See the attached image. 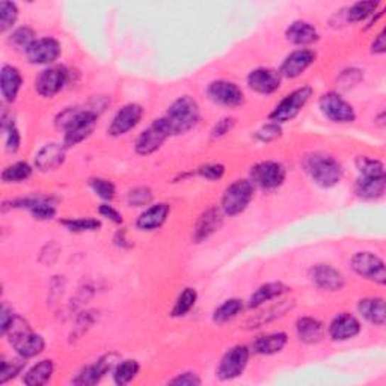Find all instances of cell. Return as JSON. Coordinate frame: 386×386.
<instances>
[{"instance_id":"cell-52","label":"cell","mask_w":386,"mask_h":386,"mask_svg":"<svg viewBox=\"0 0 386 386\" xmlns=\"http://www.w3.org/2000/svg\"><path fill=\"white\" fill-rule=\"evenodd\" d=\"M371 52L374 55H383L386 52V36H385V32H380L376 40H374L373 45H371Z\"/></svg>"},{"instance_id":"cell-28","label":"cell","mask_w":386,"mask_h":386,"mask_svg":"<svg viewBox=\"0 0 386 386\" xmlns=\"http://www.w3.org/2000/svg\"><path fill=\"white\" fill-rule=\"evenodd\" d=\"M358 311L362 317L376 326H383L386 320L385 300L382 297H367L359 300Z\"/></svg>"},{"instance_id":"cell-1","label":"cell","mask_w":386,"mask_h":386,"mask_svg":"<svg viewBox=\"0 0 386 386\" xmlns=\"http://www.w3.org/2000/svg\"><path fill=\"white\" fill-rule=\"evenodd\" d=\"M356 166L359 178L356 181V195L362 199H379L386 187L385 166L382 162L370 157H358Z\"/></svg>"},{"instance_id":"cell-50","label":"cell","mask_w":386,"mask_h":386,"mask_svg":"<svg viewBox=\"0 0 386 386\" xmlns=\"http://www.w3.org/2000/svg\"><path fill=\"white\" fill-rule=\"evenodd\" d=\"M14 312H12L8 307H2V311H0V331H2L4 335H6L8 329H9V326L11 323L14 321Z\"/></svg>"},{"instance_id":"cell-42","label":"cell","mask_w":386,"mask_h":386,"mask_svg":"<svg viewBox=\"0 0 386 386\" xmlns=\"http://www.w3.org/2000/svg\"><path fill=\"white\" fill-rule=\"evenodd\" d=\"M18 17L17 5L12 2H0V29L2 32H6L14 26Z\"/></svg>"},{"instance_id":"cell-5","label":"cell","mask_w":386,"mask_h":386,"mask_svg":"<svg viewBox=\"0 0 386 386\" xmlns=\"http://www.w3.org/2000/svg\"><path fill=\"white\" fill-rule=\"evenodd\" d=\"M305 167L314 183L321 187H333L343 178V167L332 155L314 153L305 160Z\"/></svg>"},{"instance_id":"cell-4","label":"cell","mask_w":386,"mask_h":386,"mask_svg":"<svg viewBox=\"0 0 386 386\" xmlns=\"http://www.w3.org/2000/svg\"><path fill=\"white\" fill-rule=\"evenodd\" d=\"M9 343L16 348V352L24 359L35 358L44 352L45 341L41 335H36L31 331L29 324L21 317H14L8 329Z\"/></svg>"},{"instance_id":"cell-38","label":"cell","mask_w":386,"mask_h":386,"mask_svg":"<svg viewBox=\"0 0 386 386\" xmlns=\"http://www.w3.org/2000/svg\"><path fill=\"white\" fill-rule=\"evenodd\" d=\"M377 6H379V2H373V0H370V2H358L353 6L348 8L347 20L352 21V23L365 20L370 16H373L374 12H376Z\"/></svg>"},{"instance_id":"cell-18","label":"cell","mask_w":386,"mask_h":386,"mask_svg":"<svg viewBox=\"0 0 386 386\" xmlns=\"http://www.w3.org/2000/svg\"><path fill=\"white\" fill-rule=\"evenodd\" d=\"M311 281L326 292H340L346 281L340 270L329 264H317L311 269Z\"/></svg>"},{"instance_id":"cell-45","label":"cell","mask_w":386,"mask_h":386,"mask_svg":"<svg viewBox=\"0 0 386 386\" xmlns=\"http://www.w3.org/2000/svg\"><path fill=\"white\" fill-rule=\"evenodd\" d=\"M35 41V33L32 29L29 28H20L16 32H12L9 43L17 47V48H24V50H28L29 45Z\"/></svg>"},{"instance_id":"cell-14","label":"cell","mask_w":386,"mask_h":386,"mask_svg":"<svg viewBox=\"0 0 386 386\" xmlns=\"http://www.w3.org/2000/svg\"><path fill=\"white\" fill-rule=\"evenodd\" d=\"M142 115H143V109L136 103L123 106L114 116L111 126H109V130H107L109 135L114 138L127 135L130 130H133L139 124Z\"/></svg>"},{"instance_id":"cell-12","label":"cell","mask_w":386,"mask_h":386,"mask_svg":"<svg viewBox=\"0 0 386 386\" xmlns=\"http://www.w3.org/2000/svg\"><path fill=\"white\" fill-rule=\"evenodd\" d=\"M285 167L277 162H261L252 167L250 180L252 184L263 189H277L285 181Z\"/></svg>"},{"instance_id":"cell-21","label":"cell","mask_w":386,"mask_h":386,"mask_svg":"<svg viewBox=\"0 0 386 386\" xmlns=\"http://www.w3.org/2000/svg\"><path fill=\"white\" fill-rule=\"evenodd\" d=\"M360 332V323L356 317L347 312L336 316L329 324V336L333 341H347L352 340Z\"/></svg>"},{"instance_id":"cell-17","label":"cell","mask_w":386,"mask_h":386,"mask_svg":"<svg viewBox=\"0 0 386 386\" xmlns=\"http://www.w3.org/2000/svg\"><path fill=\"white\" fill-rule=\"evenodd\" d=\"M26 56L31 64L48 65L53 64L60 56V44L55 38H40L35 40L26 50Z\"/></svg>"},{"instance_id":"cell-43","label":"cell","mask_w":386,"mask_h":386,"mask_svg":"<svg viewBox=\"0 0 386 386\" xmlns=\"http://www.w3.org/2000/svg\"><path fill=\"white\" fill-rule=\"evenodd\" d=\"M91 189L104 201H112L115 198L116 189L112 181L104 180V178H91L89 180Z\"/></svg>"},{"instance_id":"cell-15","label":"cell","mask_w":386,"mask_h":386,"mask_svg":"<svg viewBox=\"0 0 386 386\" xmlns=\"http://www.w3.org/2000/svg\"><path fill=\"white\" fill-rule=\"evenodd\" d=\"M118 362H119L118 355H115V353L104 355L99 360H96L95 364L88 365L87 368H83L77 374V377L72 380V383H75V385H87V386L99 383L109 371H114V368L118 365Z\"/></svg>"},{"instance_id":"cell-20","label":"cell","mask_w":386,"mask_h":386,"mask_svg":"<svg viewBox=\"0 0 386 386\" xmlns=\"http://www.w3.org/2000/svg\"><path fill=\"white\" fill-rule=\"evenodd\" d=\"M248 84L258 94H272L281 87V75L272 68H257L249 72Z\"/></svg>"},{"instance_id":"cell-30","label":"cell","mask_w":386,"mask_h":386,"mask_svg":"<svg viewBox=\"0 0 386 386\" xmlns=\"http://www.w3.org/2000/svg\"><path fill=\"white\" fill-rule=\"evenodd\" d=\"M294 307V300H282L280 304L272 305L270 308H268L265 311H261L260 314H255L248 323L246 328L248 329H255V328H261V326L268 324L276 319L282 317L287 311H290Z\"/></svg>"},{"instance_id":"cell-32","label":"cell","mask_w":386,"mask_h":386,"mask_svg":"<svg viewBox=\"0 0 386 386\" xmlns=\"http://www.w3.org/2000/svg\"><path fill=\"white\" fill-rule=\"evenodd\" d=\"M296 331L300 341H304L307 344L319 343L324 333L323 324L317 319H312V317L299 319L296 323Z\"/></svg>"},{"instance_id":"cell-44","label":"cell","mask_w":386,"mask_h":386,"mask_svg":"<svg viewBox=\"0 0 386 386\" xmlns=\"http://www.w3.org/2000/svg\"><path fill=\"white\" fill-rule=\"evenodd\" d=\"M153 201V192L148 187H136L128 192L127 202L130 207H145Z\"/></svg>"},{"instance_id":"cell-22","label":"cell","mask_w":386,"mask_h":386,"mask_svg":"<svg viewBox=\"0 0 386 386\" xmlns=\"http://www.w3.org/2000/svg\"><path fill=\"white\" fill-rule=\"evenodd\" d=\"M65 160V147L60 143H47L36 153L35 165L40 171H53Z\"/></svg>"},{"instance_id":"cell-19","label":"cell","mask_w":386,"mask_h":386,"mask_svg":"<svg viewBox=\"0 0 386 386\" xmlns=\"http://www.w3.org/2000/svg\"><path fill=\"white\" fill-rule=\"evenodd\" d=\"M314 60H316V53H314L312 50H308V48H300V50L290 53L285 57V60L281 65L280 75L281 77L296 79L314 64Z\"/></svg>"},{"instance_id":"cell-51","label":"cell","mask_w":386,"mask_h":386,"mask_svg":"<svg viewBox=\"0 0 386 386\" xmlns=\"http://www.w3.org/2000/svg\"><path fill=\"white\" fill-rule=\"evenodd\" d=\"M100 214L103 217H106V219L109 221H112L114 224H123V216H121L112 205H107V204H103L101 207H100Z\"/></svg>"},{"instance_id":"cell-16","label":"cell","mask_w":386,"mask_h":386,"mask_svg":"<svg viewBox=\"0 0 386 386\" xmlns=\"http://www.w3.org/2000/svg\"><path fill=\"white\" fill-rule=\"evenodd\" d=\"M207 94L211 101L226 106V107L240 106L245 100L243 91H241L236 83L226 82V80L211 82L207 89Z\"/></svg>"},{"instance_id":"cell-10","label":"cell","mask_w":386,"mask_h":386,"mask_svg":"<svg viewBox=\"0 0 386 386\" xmlns=\"http://www.w3.org/2000/svg\"><path fill=\"white\" fill-rule=\"evenodd\" d=\"M320 109L323 115L328 118L332 123L340 124H348L353 123L356 114L353 106L347 103L341 95L336 92H328L320 99Z\"/></svg>"},{"instance_id":"cell-27","label":"cell","mask_w":386,"mask_h":386,"mask_svg":"<svg viewBox=\"0 0 386 386\" xmlns=\"http://www.w3.org/2000/svg\"><path fill=\"white\" fill-rule=\"evenodd\" d=\"M290 287H287L285 284L282 282H269V284H264L261 285L255 293H253L248 302V308H260L261 305H264L265 302H270L273 299H277L284 296L285 293L290 292Z\"/></svg>"},{"instance_id":"cell-46","label":"cell","mask_w":386,"mask_h":386,"mask_svg":"<svg viewBox=\"0 0 386 386\" xmlns=\"http://www.w3.org/2000/svg\"><path fill=\"white\" fill-rule=\"evenodd\" d=\"M198 174L205 178V180H211V181H216V180H221L225 174V166L221 165V163H209V165H204L198 169Z\"/></svg>"},{"instance_id":"cell-23","label":"cell","mask_w":386,"mask_h":386,"mask_svg":"<svg viewBox=\"0 0 386 386\" xmlns=\"http://www.w3.org/2000/svg\"><path fill=\"white\" fill-rule=\"evenodd\" d=\"M222 224L224 217L221 210H217L216 207L209 209L199 216V219L195 225V231H193V240H195L197 243H201V241L214 234L217 229L222 226Z\"/></svg>"},{"instance_id":"cell-25","label":"cell","mask_w":386,"mask_h":386,"mask_svg":"<svg viewBox=\"0 0 386 386\" xmlns=\"http://www.w3.org/2000/svg\"><path fill=\"white\" fill-rule=\"evenodd\" d=\"M21 83H23L21 75L16 67L5 65L2 68V75H0V89H2L5 101L8 103L16 101L21 88Z\"/></svg>"},{"instance_id":"cell-41","label":"cell","mask_w":386,"mask_h":386,"mask_svg":"<svg viewBox=\"0 0 386 386\" xmlns=\"http://www.w3.org/2000/svg\"><path fill=\"white\" fill-rule=\"evenodd\" d=\"M62 225L71 233H84V231H96L101 226L99 219L92 217H84V219H65Z\"/></svg>"},{"instance_id":"cell-33","label":"cell","mask_w":386,"mask_h":386,"mask_svg":"<svg viewBox=\"0 0 386 386\" xmlns=\"http://www.w3.org/2000/svg\"><path fill=\"white\" fill-rule=\"evenodd\" d=\"M55 371V365L53 360L50 359H44L38 364L33 365L26 374H24L23 382L26 383L28 386H40V385H45L48 380L52 379Z\"/></svg>"},{"instance_id":"cell-37","label":"cell","mask_w":386,"mask_h":386,"mask_svg":"<svg viewBox=\"0 0 386 386\" xmlns=\"http://www.w3.org/2000/svg\"><path fill=\"white\" fill-rule=\"evenodd\" d=\"M197 299H198V294H197L195 290H193V288H184V292L178 296V299L175 302L171 316L172 317H183V316H186V314L193 307H195Z\"/></svg>"},{"instance_id":"cell-11","label":"cell","mask_w":386,"mask_h":386,"mask_svg":"<svg viewBox=\"0 0 386 386\" xmlns=\"http://www.w3.org/2000/svg\"><path fill=\"white\" fill-rule=\"evenodd\" d=\"M352 269L368 281L383 285L386 282L385 263L371 252H358L352 258Z\"/></svg>"},{"instance_id":"cell-39","label":"cell","mask_w":386,"mask_h":386,"mask_svg":"<svg viewBox=\"0 0 386 386\" xmlns=\"http://www.w3.org/2000/svg\"><path fill=\"white\" fill-rule=\"evenodd\" d=\"M2 130L5 133V143H6V150L9 153H17L20 148V133L14 124V121L8 119L6 114H4L2 116Z\"/></svg>"},{"instance_id":"cell-6","label":"cell","mask_w":386,"mask_h":386,"mask_svg":"<svg viewBox=\"0 0 386 386\" xmlns=\"http://www.w3.org/2000/svg\"><path fill=\"white\" fill-rule=\"evenodd\" d=\"M253 198V184L249 180H237L229 184L222 197V210L228 216L243 213Z\"/></svg>"},{"instance_id":"cell-8","label":"cell","mask_w":386,"mask_h":386,"mask_svg":"<svg viewBox=\"0 0 386 386\" xmlns=\"http://www.w3.org/2000/svg\"><path fill=\"white\" fill-rule=\"evenodd\" d=\"M169 136H171V130H169L166 119L163 116L155 119L136 139V153L139 155H150L159 150Z\"/></svg>"},{"instance_id":"cell-49","label":"cell","mask_w":386,"mask_h":386,"mask_svg":"<svg viewBox=\"0 0 386 386\" xmlns=\"http://www.w3.org/2000/svg\"><path fill=\"white\" fill-rule=\"evenodd\" d=\"M236 124V119L234 118H224L221 119L219 123L216 124V127L213 128V138H222L225 136L226 133H229V130H231Z\"/></svg>"},{"instance_id":"cell-29","label":"cell","mask_w":386,"mask_h":386,"mask_svg":"<svg viewBox=\"0 0 386 386\" xmlns=\"http://www.w3.org/2000/svg\"><path fill=\"white\" fill-rule=\"evenodd\" d=\"M287 333L284 332H275V333H269V335H263V336H258L255 341H253L252 344V348L253 352L258 353V355H275V353H280L281 350L287 346Z\"/></svg>"},{"instance_id":"cell-3","label":"cell","mask_w":386,"mask_h":386,"mask_svg":"<svg viewBox=\"0 0 386 386\" xmlns=\"http://www.w3.org/2000/svg\"><path fill=\"white\" fill-rule=\"evenodd\" d=\"M199 116L198 103L189 95H184L169 106L163 118L171 130V135H183L199 123Z\"/></svg>"},{"instance_id":"cell-35","label":"cell","mask_w":386,"mask_h":386,"mask_svg":"<svg viewBox=\"0 0 386 386\" xmlns=\"http://www.w3.org/2000/svg\"><path fill=\"white\" fill-rule=\"evenodd\" d=\"M241 311H243V302L240 299H228L219 308H216L213 314V320L216 323H226L237 317Z\"/></svg>"},{"instance_id":"cell-36","label":"cell","mask_w":386,"mask_h":386,"mask_svg":"<svg viewBox=\"0 0 386 386\" xmlns=\"http://www.w3.org/2000/svg\"><path fill=\"white\" fill-rule=\"evenodd\" d=\"M32 175V167L26 162H17L4 169L2 180L4 183H21Z\"/></svg>"},{"instance_id":"cell-13","label":"cell","mask_w":386,"mask_h":386,"mask_svg":"<svg viewBox=\"0 0 386 386\" xmlns=\"http://www.w3.org/2000/svg\"><path fill=\"white\" fill-rule=\"evenodd\" d=\"M68 80V71L64 67H50L40 72V76L35 80V89L40 95L50 96L56 95L57 92L62 91L65 83Z\"/></svg>"},{"instance_id":"cell-26","label":"cell","mask_w":386,"mask_h":386,"mask_svg":"<svg viewBox=\"0 0 386 386\" xmlns=\"http://www.w3.org/2000/svg\"><path fill=\"white\" fill-rule=\"evenodd\" d=\"M285 36L290 43L296 45H309L319 40V32L307 21H294L285 31Z\"/></svg>"},{"instance_id":"cell-40","label":"cell","mask_w":386,"mask_h":386,"mask_svg":"<svg viewBox=\"0 0 386 386\" xmlns=\"http://www.w3.org/2000/svg\"><path fill=\"white\" fill-rule=\"evenodd\" d=\"M24 364V358L20 356V358H14L11 360H6V359H2V362H0V383H5L11 379H14L17 374L21 373Z\"/></svg>"},{"instance_id":"cell-48","label":"cell","mask_w":386,"mask_h":386,"mask_svg":"<svg viewBox=\"0 0 386 386\" xmlns=\"http://www.w3.org/2000/svg\"><path fill=\"white\" fill-rule=\"evenodd\" d=\"M171 385H180V386H198L201 385V379L197 376L195 373H183L178 374L177 377L169 380Z\"/></svg>"},{"instance_id":"cell-47","label":"cell","mask_w":386,"mask_h":386,"mask_svg":"<svg viewBox=\"0 0 386 386\" xmlns=\"http://www.w3.org/2000/svg\"><path fill=\"white\" fill-rule=\"evenodd\" d=\"M281 127L272 123V124H268L261 127L258 131H257V139H260L261 142H270V140H275L281 136Z\"/></svg>"},{"instance_id":"cell-24","label":"cell","mask_w":386,"mask_h":386,"mask_svg":"<svg viewBox=\"0 0 386 386\" xmlns=\"http://www.w3.org/2000/svg\"><path fill=\"white\" fill-rule=\"evenodd\" d=\"M169 213H171V207L165 202L151 205L138 217L136 226L140 231H154V229H159L166 222Z\"/></svg>"},{"instance_id":"cell-9","label":"cell","mask_w":386,"mask_h":386,"mask_svg":"<svg viewBox=\"0 0 386 386\" xmlns=\"http://www.w3.org/2000/svg\"><path fill=\"white\" fill-rule=\"evenodd\" d=\"M249 356L250 352L245 346H236L229 348L221 359V364L216 370V376L221 380L237 379L246 370Z\"/></svg>"},{"instance_id":"cell-7","label":"cell","mask_w":386,"mask_h":386,"mask_svg":"<svg viewBox=\"0 0 386 386\" xmlns=\"http://www.w3.org/2000/svg\"><path fill=\"white\" fill-rule=\"evenodd\" d=\"M314 91L311 87H302L292 94H288L285 99L281 100V103L277 104L273 112L269 115V118L273 121L275 124H281V123H288V121L294 119L302 109L305 107V104L309 101L312 96Z\"/></svg>"},{"instance_id":"cell-2","label":"cell","mask_w":386,"mask_h":386,"mask_svg":"<svg viewBox=\"0 0 386 386\" xmlns=\"http://www.w3.org/2000/svg\"><path fill=\"white\" fill-rule=\"evenodd\" d=\"M96 124V114L94 111H79V109H67L57 118V126L65 130L64 145L76 147L77 143L87 139L94 131Z\"/></svg>"},{"instance_id":"cell-34","label":"cell","mask_w":386,"mask_h":386,"mask_svg":"<svg viewBox=\"0 0 386 386\" xmlns=\"http://www.w3.org/2000/svg\"><path fill=\"white\" fill-rule=\"evenodd\" d=\"M114 382L119 386L130 383L133 379L138 376L139 373V364L138 360L127 359L123 362H118V365L114 368Z\"/></svg>"},{"instance_id":"cell-31","label":"cell","mask_w":386,"mask_h":386,"mask_svg":"<svg viewBox=\"0 0 386 386\" xmlns=\"http://www.w3.org/2000/svg\"><path fill=\"white\" fill-rule=\"evenodd\" d=\"M14 207L28 209L35 219L38 221H50L56 214L55 205L44 198H26L21 201H16Z\"/></svg>"}]
</instances>
